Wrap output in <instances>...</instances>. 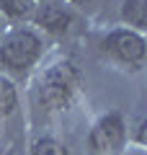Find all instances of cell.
Here are the masks:
<instances>
[{"instance_id":"6da1fadb","label":"cell","mask_w":147,"mask_h":155,"mask_svg":"<svg viewBox=\"0 0 147 155\" xmlns=\"http://www.w3.org/2000/svg\"><path fill=\"white\" fill-rule=\"evenodd\" d=\"M77 85H80V75L72 65L62 62V65H54L44 72L41 83H39V101L41 106H47L49 111L65 109L72 101Z\"/></svg>"},{"instance_id":"7a4b0ae2","label":"cell","mask_w":147,"mask_h":155,"mask_svg":"<svg viewBox=\"0 0 147 155\" xmlns=\"http://www.w3.org/2000/svg\"><path fill=\"white\" fill-rule=\"evenodd\" d=\"M41 54V39L28 28L11 31L0 44V62L11 72H26Z\"/></svg>"},{"instance_id":"3957f363","label":"cell","mask_w":147,"mask_h":155,"mask_svg":"<svg viewBox=\"0 0 147 155\" xmlns=\"http://www.w3.org/2000/svg\"><path fill=\"white\" fill-rule=\"evenodd\" d=\"M103 52L111 54L121 65H142V60H145V39L137 31L116 28L103 39Z\"/></svg>"},{"instance_id":"277c9868","label":"cell","mask_w":147,"mask_h":155,"mask_svg":"<svg viewBox=\"0 0 147 155\" xmlns=\"http://www.w3.org/2000/svg\"><path fill=\"white\" fill-rule=\"evenodd\" d=\"M124 142V122L116 111L106 114L90 132V147L96 153H111Z\"/></svg>"},{"instance_id":"5b68a950","label":"cell","mask_w":147,"mask_h":155,"mask_svg":"<svg viewBox=\"0 0 147 155\" xmlns=\"http://www.w3.org/2000/svg\"><path fill=\"white\" fill-rule=\"evenodd\" d=\"M31 16H34V23L41 26L44 31H49V34H65L67 28H70V21H72L70 11H67L65 5H60V3H44V5H39Z\"/></svg>"},{"instance_id":"8992f818","label":"cell","mask_w":147,"mask_h":155,"mask_svg":"<svg viewBox=\"0 0 147 155\" xmlns=\"http://www.w3.org/2000/svg\"><path fill=\"white\" fill-rule=\"evenodd\" d=\"M121 18L126 23H132L134 28H145L147 26V0H124Z\"/></svg>"},{"instance_id":"52a82bcc","label":"cell","mask_w":147,"mask_h":155,"mask_svg":"<svg viewBox=\"0 0 147 155\" xmlns=\"http://www.w3.org/2000/svg\"><path fill=\"white\" fill-rule=\"evenodd\" d=\"M34 13V0H0V16L26 18Z\"/></svg>"},{"instance_id":"ba28073f","label":"cell","mask_w":147,"mask_h":155,"mask_svg":"<svg viewBox=\"0 0 147 155\" xmlns=\"http://www.w3.org/2000/svg\"><path fill=\"white\" fill-rule=\"evenodd\" d=\"M18 104V96H16V88L8 78H0V116H8Z\"/></svg>"},{"instance_id":"9c48e42d","label":"cell","mask_w":147,"mask_h":155,"mask_svg":"<svg viewBox=\"0 0 147 155\" xmlns=\"http://www.w3.org/2000/svg\"><path fill=\"white\" fill-rule=\"evenodd\" d=\"M31 155H67V150L62 147V145L57 142V140L44 137V140H36V142H34Z\"/></svg>"},{"instance_id":"30bf717a","label":"cell","mask_w":147,"mask_h":155,"mask_svg":"<svg viewBox=\"0 0 147 155\" xmlns=\"http://www.w3.org/2000/svg\"><path fill=\"white\" fill-rule=\"evenodd\" d=\"M72 3H77V5H85V3H90V0H72Z\"/></svg>"},{"instance_id":"8fae6325","label":"cell","mask_w":147,"mask_h":155,"mask_svg":"<svg viewBox=\"0 0 147 155\" xmlns=\"http://www.w3.org/2000/svg\"><path fill=\"white\" fill-rule=\"evenodd\" d=\"M0 26H3V16H0Z\"/></svg>"}]
</instances>
